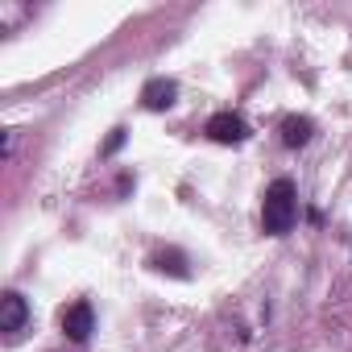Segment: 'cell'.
Returning a JSON list of instances; mask_svg holds the SVG:
<instances>
[{
    "label": "cell",
    "instance_id": "5b68a950",
    "mask_svg": "<svg viewBox=\"0 0 352 352\" xmlns=\"http://www.w3.org/2000/svg\"><path fill=\"white\" fill-rule=\"evenodd\" d=\"M30 319V307L17 290H9L5 298H0V331H21V323Z\"/></svg>",
    "mask_w": 352,
    "mask_h": 352
},
{
    "label": "cell",
    "instance_id": "ba28073f",
    "mask_svg": "<svg viewBox=\"0 0 352 352\" xmlns=\"http://www.w3.org/2000/svg\"><path fill=\"white\" fill-rule=\"evenodd\" d=\"M124 145V129H112V137H108V145H104V153H116Z\"/></svg>",
    "mask_w": 352,
    "mask_h": 352
},
{
    "label": "cell",
    "instance_id": "277c9868",
    "mask_svg": "<svg viewBox=\"0 0 352 352\" xmlns=\"http://www.w3.org/2000/svg\"><path fill=\"white\" fill-rule=\"evenodd\" d=\"M174 96H179L174 79H149V83L141 87V104H145L149 112H166V108L174 104Z\"/></svg>",
    "mask_w": 352,
    "mask_h": 352
},
{
    "label": "cell",
    "instance_id": "7a4b0ae2",
    "mask_svg": "<svg viewBox=\"0 0 352 352\" xmlns=\"http://www.w3.org/2000/svg\"><path fill=\"white\" fill-rule=\"evenodd\" d=\"M208 137L220 141V145H241V141L249 137V124H245L236 112H216V116L208 120Z\"/></svg>",
    "mask_w": 352,
    "mask_h": 352
},
{
    "label": "cell",
    "instance_id": "52a82bcc",
    "mask_svg": "<svg viewBox=\"0 0 352 352\" xmlns=\"http://www.w3.org/2000/svg\"><path fill=\"white\" fill-rule=\"evenodd\" d=\"M153 265H157L162 274L170 270L174 278H187V257H183L179 249H170V253H157V257H153Z\"/></svg>",
    "mask_w": 352,
    "mask_h": 352
},
{
    "label": "cell",
    "instance_id": "3957f363",
    "mask_svg": "<svg viewBox=\"0 0 352 352\" xmlns=\"http://www.w3.org/2000/svg\"><path fill=\"white\" fill-rule=\"evenodd\" d=\"M91 327H96V311H91V302H71V307H63V331L75 340V344H83L87 336H91Z\"/></svg>",
    "mask_w": 352,
    "mask_h": 352
},
{
    "label": "cell",
    "instance_id": "8992f818",
    "mask_svg": "<svg viewBox=\"0 0 352 352\" xmlns=\"http://www.w3.org/2000/svg\"><path fill=\"white\" fill-rule=\"evenodd\" d=\"M311 133H315V124H311L307 116H286V120H282V141H286L290 149L307 145V141H311Z\"/></svg>",
    "mask_w": 352,
    "mask_h": 352
},
{
    "label": "cell",
    "instance_id": "6da1fadb",
    "mask_svg": "<svg viewBox=\"0 0 352 352\" xmlns=\"http://www.w3.org/2000/svg\"><path fill=\"white\" fill-rule=\"evenodd\" d=\"M294 216H298V195H294V183H290V179H278V183L265 191V204H261V224H265V232L282 236V232H290Z\"/></svg>",
    "mask_w": 352,
    "mask_h": 352
}]
</instances>
